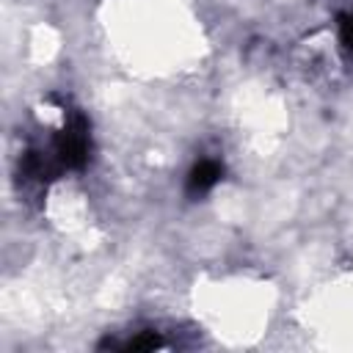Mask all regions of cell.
<instances>
[{
	"instance_id": "1",
	"label": "cell",
	"mask_w": 353,
	"mask_h": 353,
	"mask_svg": "<svg viewBox=\"0 0 353 353\" xmlns=\"http://www.w3.org/2000/svg\"><path fill=\"white\" fill-rule=\"evenodd\" d=\"M218 179H221V165L215 160H201L188 174V190L190 193H207Z\"/></svg>"
},
{
	"instance_id": "2",
	"label": "cell",
	"mask_w": 353,
	"mask_h": 353,
	"mask_svg": "<svg viewBox=\"0 0 353 353\" xmlns=\"http://www.w3.org/2000/svg\"><path fill=\"white\" fill-rule=\"evenodd\" d=\"M124 347H127V350H154V347H163V342H160V336H157L154 331H143V334L132 336Z\"/></svg>"
},
{
	"instance_id": "3",
	"label": "cell",
	"mask_w": 353,
	"mask_h": 353,
	"mask_svg": "<svg viewBox=\"0 0 353 353\" xmlns=\"http://www.w3.org/2000/svg\"><path fill=\"white\" fill-rule=\"evenodd\" d=\"M339 36H342V44L347 47V52H353V14L342 17V22H339Z\"/></svg>"
}]
</instances>
